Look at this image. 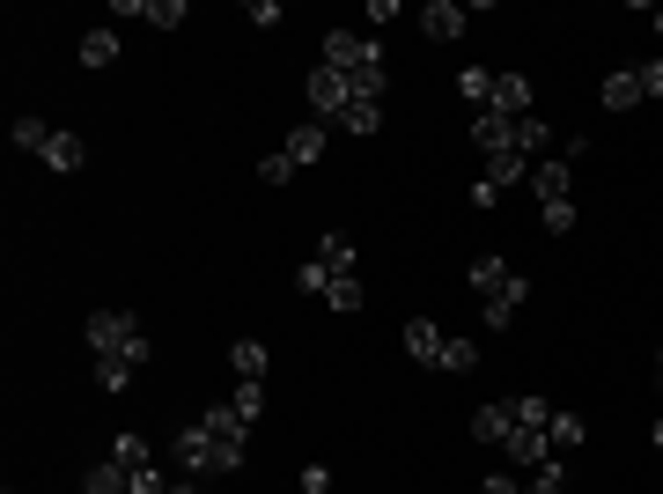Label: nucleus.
<instances>
[{
  "label": "nucleus",
  "mask_w": 663,
  "mask_h": 494,
  "mask_svg": "<svg viewBox=\"0 0 663 494\" xmlns=\"http://www.w3.org/2000/svg\"><path fill=\"white\" fill-rule=\"evenodd\" d=\"M509 406H516V428H553V414H545V398H539V392L509 398Z\"/></svg>",
  "instance_id": "nucleus-33"
},
{
  "label": "nucleus",
  "mask_w": 663,
  "mask_h": 494,
  "mask_svg": "<svg viewBox=\"0 0 663 494\" xmlns=\"http://www.w3.org/2000/svg\"><path fill=\"white\" fill-rule=\"evenodd\" d=\"M295 288H302L310 303L332 296V273H324V259H302V266H295Z\"/></svg>",
  "instance_id": "nucleus-29"
},
{
  "label": "nucleus",
  "mask_w": 663,
  "mask_h": 494,
  "mask_svg": "<svg viewBox=\"0 0 663 494\" xmlns=\"http://www.w3.org/2000/svg\"><path fill=\"white\" fill-rule=\"evenodd\" d=\"M280 155H288L295 171H310V163L324 155V125H318V119H302V125L288 133V141H280Z\"/></svg>",
  "instance_id": "nucleus-14"
},
{
  "label": "nucleus",
  "mask_w": 663,
  "mask_h": 494,
  "mask_svg": "<svg viewBox=\"0 0 663 494\" xmlns=\"http://www.w3.org/2000/svg\"><path fill=\"white\" fill-rule=\"evenodd\" d=\"M634 75H641V97L663 103V59H649V67H634Z\"/></svg>",
  "instance_id": "nucleus-40"
},
{
  "label": "nucleus",
  "mask_w": 663,
  "mask_h": 494,
  "mask_svg": "<svg viewBox=\"0 0 663 494\" xmlns=\"http://www.w3.org/2000/svg\"><path fill=\"white\" fill-rule=\"evenodd\" d=\"M479 494H523V480H509V472H487V487Z\"/></svg>",
  "instance_id": "nucleus-41"
},
{
  "label": "nucleus",
  "mask_w": 663,
  "mask_h": 494,
  "mask_svg": "<svg viewBox=\"0 0 663 494\" xmlns=\"http://www.w3.org/2000/svg\"><path fill=\"white\" fill-rule=\"evenodd\" d=\"M302 494H332V472H324L318 458H310V465H302Z\"/></svg>",
  "instance_id": "nucleus-39"
},
{
  "label": "nucleus",
  "mask_w": 663,
  "mask_h": 494,
  "mask_svg": "<svg viewBox=\"0 0 663 494\" xmlns=\"http://www.w3.org/2000/svg\"><path fill=\"white\" fill-rule=\"evenodd\" d=\"M332 310H362V281H354V273H340V281H332Z\"/></svg>",
  "instance_id": "nucleus-35"
},
{
  "label": "nucleus",
  "mask_w": 663,
  "mask_h": 494,
  "mask_svg": "<svg viewBox=\"0 0 663 494\" xmlns=\"http://www.w3.org/2000/svg\"><path fill=\"white\" fill-rule=\"evenodd\" d=\"M457 97H465L472 111H487V103H494V75H487V67H465V75H457Z\"/></svg>",
  "instance_id": "nucleus-28"
},
{
  "label": "nucleus",
  "mask_w": 663,
  "mask_h": 494,
  "mask_svg": "<svg viewBox=\"0 0 663 494\" xmlns=\"http://www.w3.org/2000/svg\"><path fill=\"white\" fill-rule=\"evenodd\" d=\"M81 340H89V354H133L141 370H147V354H155V347H147V332L125 318V310H97V318L81 325Z\"/></svg>",
  "instance_id": "nucleus-2"
},
{
  "label": "nucleus",
  "mask_w": 663,
  "mask_h": 494,
  "mask_svg": "<svg viewBox=\"0 0 663 494\" xmlns=\"http://www.w3.org/2000/svg\"><path fill=\"white\" fill-rule=\"evenodd\" d=\"M340 125H346V133H362V141H376V133H384V103H362V97H354Z\"/></svg>",
  "instance_id": "nucleus-23"
},
{
  "label": "nucleus",
  "mask_w": 663,
  "mask_h": 494,
  "mask_svg": "<svg viewBox=\"0 0 663 494\" xmlns=\"http://www.w3.org/2000/svg\"><path fill=\"white\" fill-rule=\"evenodd\" d=\"M170 494H199V480H170Z\"/></svg>",
  "instance_id": "nucleus-42"
},
{
  "label": "nucleus",
  "mask_w": 663,
  "mask_h": 494,
  "mask_svg": "<svg viewBox=\"0 0 663 494\" xmlns=\"http://www.w3.org/2000/svg\"><path fill=\"white\" fill-rule=\"evenodd\" d=\"M656 450H663V414H656Z\"/></svg>",
  "instance_id": "nucleus-44"
},
{
  "label": "nucleus",
  "mask_w": 663,
  "mask_h": 494,
  "mask_svg": "<svg viewBox=\"0 0 663 494\" xmlns=\"http://www.w3.org/2000/svg\"><path fill=\"white\" fill-rule=\"evenodd\" d=\"M487 185H494V193H509V185H531V155H516V149L487 155Z\"/></svg>",
  "instance_id": "nucleus-17"
},
{
  "label": "nucleus",
  "mask_w": 663,
  "mask_h": 494,
  "mask_svg": "<svg viewBox=\"0 0 663 494\" xmlns=\"http://www.w3.org/2000/svg\"><path fill=\"white\" fill-rule=\"evenodd\" d=\"M545 229L567 237V229H575V199H553V207H545Z\"/></svg>",
  "instance_id": "nucleus-37"
},
{
  "label": "nucleus",
  "mask_w": 663,
  "mask_h": 494,
  "mask_svg": "<svg viewBox=\"0 0 663 494\" xmlns=\"http://www.w3.org/2000/svg\"><path fill=\"white\" fill-rule=\"evenodd\" d=\"M318 259H324V273H332V281H340V273H354V266H362V251H354V237H340V229H332V237H324V244H318Z\"/></svg>",
  "instance_id": "nucleus-21"
},
{
  "label": "nucleus",
  "mask_w": 663,
  "mask_h": 494,
  "mask_svg": "<svg viewBox=\"0 0 663 494\" xmlns=\"http://www.w3.org/2000/svg\"><path fill=\"white\" fill-rule=\"evenodd\" d=\"M111 458H119L125 472H141V465H155V450H147V436H133V428H125V436H111Z\"/></svg>",
  "instance_id": "nucleus-26"
},
{
  "label": "nucleus",
  "mask_w": 663,
  "mask_h": 494,
  "mask_svg": "<svg viewBox=\"0 0 663 494\" xmlns=\"http://www.w3.org/2000/svg\"><path fill=\"white\" fill-rule=\"evenodd\" d=\"M634 103H641V75H634V67L605 75V111H634Z\"/></svg>",
  "instance_id": "nucleus-22"
},
{
  "label": "nucleus",
  "mask_w": 663,
  "mask_h": 494,
  "mask_svg": "<svg viewBox=\"0 0 663 494\" xmlns=\"http://www.w3.org/2000/svg\"><path fill=\"white\" fill-rule=\"evenodd\" d=\"M324 67H340L362 103H384V89H391V81H384V45L362 37V30H332V37H324Z\"/></svg>",
  "instance_id": "nucleus-1"
},
{
  "label": "nucleus",
  "mask_w": 663,
  "mask_h": 494,
  "mask_svg": "<svg viewBox=\"0 0 663 494\" xmlns=\"http://www.w3.org/2000/svg\"><path fill=\"white\" fill-rule=\"evenodd\" d=\"M487 111H501V119H531V111H539L531 75H494V103H487Z\"/></svg>",
  "instance_id": "nucleus-8"
},
{
  "label": "nucleus",
  "mask_w": 663,
  "mask_h": 494,
  "mask_svg": "<svg viewBox=\"0 0 663 494\" xmlns=\"http://www.w3.org/2000/svg\"><path fill=\"white\" fill-rule=\"evenodd\" d=\"M442 370H479V340H457V332H450V347H442Z\"/></svg>",
  "instance_id": "nucleus-31"
},
{
  "label": "nucleus",
  "mask_w": 663,
  "mask_h": 494,
  "mask_svg": "<svg viewBox=\"0 0 663 494\" xmlns=\"http://www.w3.org/2000/svg\"><path fill=\"white\" fill-rule=\"evenodd\" d=\"M45 133H52L45 119H15V125H8V141H15V149H30V155L45 149Z\"/></svg>",
  "instance_id": "nucleus-34"
},
{
  "label": "nucleus",
  "mask_w": 663,
  "mask_h": 494,
  "mask_svg": "<svg viewBox=\"0 0 663 494\" xmlns=\"http://www.w3.org/2000/svg\"><path fill=\"white\" fill-rule=\"evenodd\" d=\"M111 15H119V23H147V30H177L192 8H185V0H111Z\"/></svg>",
  "instance_id": "nucleus-6"
},
{
  "label": "nucleus",
  "mask_w": 663,
  "mask_h": 494,
  "mask_svg": "<svg viewBox=\"0 0 663 494\" xmlns=\"http://www.w3.org/2000/svg\"><path fill=\"white\" fill-rule=\"evenodd\" d=\"M472 141H479V155L516 149V119H501V111H472Z\"/></svg>",
  "instance_id": "nucleus-13"
},
{
  "label": "nucleus",
  "mask_w": 663,
  "mask_h": 494,
  "mask_svg": "<svg viewBox=\"0 0 663 494\" xmlns=\"http://www.w3.org/2000/svg\"><path fill=\"white\" fill-rule=\"evenodd\" d=\"M656 370H663V347H656Z\"/></svg>",
  "instance_id": "nucleus-45"
},
{
  "label": "nucleus",
  "mask_w": 663,
  "mask_h": 494,
  "mask_svg": "<svg viewBox=\"0 0 663 494\" xmlns=\"http://www.w3.org/2000/svg\"><path fill=\"white\" fill-rule=\"evenodd\" d=\"M545 141H553V133H545V119H539V111H531V119H516V155L545 163Z\"/></svg>",
  "instance_id": "nucleus-24"
},
{
  "label": "nucleus",
  "mask_w": 663,
  "mask_h": 494,
  "mask_svg": "<svg viewBox=\"0 0 663 494\" xmlns=\"http://www.w3.org/2000/svg\"><path fill=\"white\" fill-rule=\"evenodd\" d=\"M266 362H273L266 340H236V347H229V370L244 376V384H258V376H266Z\"/></svg>",
  "instance_id": "nucleus-20"
},
{
  "label": "nucleus",
  "mask_w": 663,
  "mask_h": 494,
  "mask_svg": "<svg viewBox=\"0 0 663 494\" xmlns=\"http://www.w3.org/2000/svg\"><path fill=\"white\" fill-rule=\"evenodd\" d=\"M649 30H656V37H663V8H649Z\"/></svg>",
  "instance_id": "nucleus-43"
},
{
  "label": "nucleus",
  "mask_w": 663,
  "mask_h": 494,
  "mask_svg": "<svg viewBox=\"0 0 663 494\" xmlns=\"http://www.w3.org/2000/svg\"><path fill=\"white\" fill-rule=\"evenodd\" d=\"M199 428H207V436H214V443L229 450V472L244 465V450H251V420L236 414V406H229V398H214V406H207V414H199Z\"/></svg>",
  "instance_id": "nucleus-4"
},
{
  "label": "nucleus",
  "mask_w": 663,
  "mask_h": 494,
  "mask_svg": "<svg viewBox=\"0 0 663 494\" xmlns=\"http://www.w3.org/2000/svg\"><path fill=\"white\" fill-rule=\"evenodd\" d=\"M442 347H450V332H442L435 318H406V354H413V362L442 370Z\"/></svg>",
  "instance_id": "nucleus-10"
},
{
  "label": "nucleus",
  "mask_w": 663,
  "mask_h": 494,
  "mask_svg": "<svg viewBox=\"0 0 663 494\" xmlns=\"http://www.w3.org/2000/svg\"><path fill=\"white\" fill-rule=\"evenodd\" d=\"M545 436H553V450H561V458H567V450H583V443H589L583 414H553V428H545Z\"/></svg>",
  "instance_id": "nucleus-27"
},
{
  "label": "nucleus",
  "mask_w": 663,
  "mask_h": 494,
  "mask_svg": "<svg viewBox=\"0 0 663 494\" xmlns=\"http://www.w3.org/2000/svg\"><path fill=\"white\" fill-rule=\"evenodd\" d=\"M119 59V30L97 23V30H81V67H111Z\"/></svg>",
  "instance_id": "nucleus-19"
},
{
  "label": "nucleus",
  "mask_w": 663,
  "mask_h": 494,
  "mask_svg": "<svg viewBox=\"0 0 663 494\" xmlns=\"http://www.w3.org/2000/svg\"><path fill=\"white\" fill-rule=\"evenodd\" d=\"M523 494H567V465H561V458H545V465L523 480Z\"/></svg>",
  "instance_id": "nucleus-30"
},
{
  "label": "nucleus",
  "mask_w": 663,
  "mask_h": 494,
  "mask_svg": "<svg viewBox=\"0 0 663 494\" xmlns=\"http://www.w3.org/2000/svg\"><path fill=\"white\" fill-rule=\"evenodd\" d=\"M472 436H479V443H494V450H501V443H509V436H516V406H509V398H487V406L472 414Z\"/></svg>",
  "instance_id": "nucleus-11"
},
{
  "label": "nucleus",
  "mask_w": 663,
  "mask_h": 494,
  "mask_svg": "<svg viewBox=\"0 0 663 494\" xmlns=\"http://www.w3.org/2000/svg\"><path fill=\"white\" fill-rule=\"evenodd\" d=\"M133 494H170V480H163V465H141V472H133Z\"/></svg>",
  "instance_id": "nucleus-38"
},
{
  "label": "nucleus",
  "mask_w": 663,
  "mask_h": 494,
  "mask_svg": "<svg viewBox=\"0 0 663 494\" xmlns=\"http://www.w3.org/2000/svg\"><path fill=\"white\" fill-rule=\"evenodd\" d=\"M420 30H428L435 45H450V37H465L472 30V8L465 0H428V8H420Z\"/></svg>",
  "instance_id": "nucleus-7"
},
{
  "label": "nucleus",
  "mask_w": 663,
  "mask_h": 494,
  "mask_svg": "<svg viewBox=\"0 0 663 494\" xmlns=\"http://www.w3.org/2000/svg\"><path fill=\"white\" fill-rule=\"evenodd\" d=\"M229 406H236V414L258 428V414H266V384H236V392H229Z\"/></svg>",
  "instance_id": "nucleus-32"
},
{
  "label": "nucleus",
  "mask_w": 663,
  "mask_h": 494,
  "mask_svg": "<svg viewBox=\"0 0 663 494\" xmlns=\"http://www.w3.org/2000/svg\"><path fill=\"white\" fill-rule=\"evenodd\" d=\"M531 193H539V207L567 199V193H575V163H561V155H545V163H531Z\"/></svg>",
  "instance_id": "nucleus-9"
},
{
  "label": "nucleus",
  "mask_w": 663,
  "mask_h": 494,
  "mask_svg": "<svg viewBox=\"0 0 663 494\" xmlns=\"http://www.w3.org/2000/svg\"><path fill=\"white\" fill-rule=\"evenodd\" d=\"M288 177H295V163H288L280 149H273V155H258V185H288Z\"/></svg>",
  "instance_id": "nucleus-36"
},
{
  "label": "nucleus",
  "mask_w": 663,
  "mask_h": 494,
  "mask_svg": "<svg viewBox=\"0 0 663 494\" xmlns=\"http://www.w3.org/2000/svg\"><path fill=\"white\" fill-rule=\"evenodd\" d=\"M501 450H509V465H523V472H539L545 458H561L545 428H516V436H509V443H501Z\"/></svg>",
  "instance_id": "nucleus-12"
},
{
  "label": "nucleus",
  "mask_w": 663,
  "mask_h": 494,
  "mask_svg": "<svg viewBox=\"0 0 663 494\" xmlns=\"http://www.w3.org/2000/svg\"><path fill=\"white\" fill-rule=\"evenodd\" d=\"M523 303H531V281L516 273V281H509V288H501V296H487V332H501V325H516V310H523Z\"/></svg>",
  "instance_id": "nucleus-16"
},
{
  "label": "nucleus",
  "mask_w": 663,
  "mask_h": 494,
  "mask_svg": "<svg viewBox=\"0 0 663 494\" xmlns=\"http://www.w3.org/2000/svg\"><path fill=\"white\" fill-rule=\"evenodd\" d=\"M302 89H310V111H318V125L324 119H346V103H354V81L340 75V67H310V81H302Z\"/></svg>",
  "instance_id": "nucleus-5"
},
{
  "label": "nucleus",
  "mask_w": 663,
  "mask_h": 494,
  "mask_svg": "<svg viewBox=\"0 0 663 494\" xmlns=\"http://www.w3.org/2000/svg\"><path fill=\"white\" fill-rule=\"evenodd\" d=\"M133 370H141L133 354H97V384H103V392H125V384H133Z\"/></svg>",
  "instance_id": "nucleus-25"
},
{
  "label": "nucleus",
  "mask_w": 663,
  "mask_h": 494,
  "mask_svg": "<svg viewBox=\"0 0 663 494\" xmlns=\"http://www.w3.org/2000/svg\"><path fill=\"white\" fill-rule=\"evenodd\" d=\"M81 494H133V472H125L119 458H103V465L81 472Z\"/></svg>",
  "instance_id": "nucleus-18"
},
{
  "label": "nucleus",
  "mask_w": 663,
  "mask_h": 494,
  "mask_svg": "<svg viewBox=\"0 0 663 494\" xmlns=\"http://www.w3.org/2000/svg\"><path fill=\"white\" fill-rule=\"evenodd\" d=\"M170 465H177V480H207V472H229V450L207 436V428H177V443H170Z\"/></svg>",
  "instance_id": "nucleus-3"
},
{
  "label": "nucleus",
  "mask_w": 663,
  "mask_h": 494,
  "mask_svg": "<svg viewBox=\"0 0 663 494\" xmlns=\"http://www.w3.org/2000/svg\"><path fill=\"white\" fill-rule=\"evenodd\" d=\"M37 163H52V171H81V163H89V149H81V141H74V133H59V125H52L45 133V149H37Z\"/></svg>",
  "instance_id": "nucleus-15"
}]
</instances>
